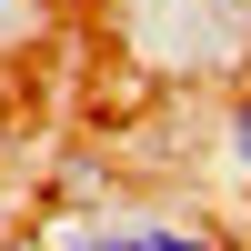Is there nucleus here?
<instances>
[{"mask_svg":"<svg viewBox=\"0 0 251 251\" xmlns=\"http://www.w3.org/2000/svg\"><path fill=\"white\" fill-rule=\"evenodd\" d=\"M60 251H231V241L191 231V221H71Z\"/></svg>","mask_w":251,"mask_h":251,"instance_id":"1","label":"nucleus"},{"mask_svg":"<svg viewBox=\"0 0 251 251\" xmlns=\"http://www.w3.org/2000/svg\"><path fill=\"white\" fill-rule=\"evenodd\" d=\"M221 151H231V171H251V80L231 91V121H221Z\"/></svg>","mask_w":251,"mask_h":251,"instance_id":"2","label":"nucleus"},{"mask_svg":"<svg viewBox=\"0 0 251 251\" xmlns=\"http://www.w3.org/2000/svg\"><path fill=\"white\" fill-rule=\"evenodd\" d=\"M40 20H50V0H0V50H20Z\"/></svg>","mask_w":251,"mask_h":251,"instance_id":"3","label":"nucleus"},{"mask_svg":"<svg viewBox=\"0 0 251 251\" xmlns=\"http://www.w3.org/2000/svg\"><path fill=\"white\" fill-rule=\"evenodd\" d=\"M241 221H251V171H241Z\"/></svg>","mask_w":251,"mask_h":251,"instance_id":"4","label":"nucleus"},{"mask_svg":"<svg viewBox=\"0 0 251 251\" xmlns=\"http://www.w3.org/2000/svg\"><path fill=\"white\" fill-rule=\"evenodd\" d=\"M50 251H60V241H50Z\"/></svg>","mask_w":251,"mask_h":251,"instance_id":"5","label":"nucleus"}]
</instances>
